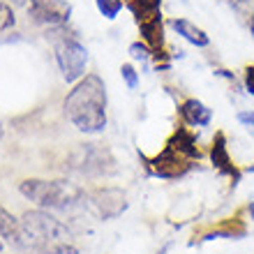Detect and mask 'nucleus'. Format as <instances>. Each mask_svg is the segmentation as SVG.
<instances>
[{
  "instance_id": "nucleus-1",
  "label": "nucleus",
  "mask_w": 254,
  "mask_h": 254,
  "mask_svg": "<svg viewBox=\"0 0 254 254\" xmlns=\"http://www.w3.org/2000/svg\"><path fill=\"white\" fill-rule=\"evenodd\" d=\"M65 116L76 129L100 134L107 129V86L97 74H88L65 97Z\"/></svg>"
},
{
  "instance_id": "nucleus-2",
  "label": "nucleus",
  "mask_w": 254,
  "mask_h": 254,
  "mask_svg": "<svg viewBox=\"0 0 254 254\" xmlns=\"http://www.w3.org/2000/svg\"><path fill=\"white\" fill-rule=\"evenodd\" d=\"M21 229L28 252L35 254H79L74 234L67 224L47 210H28L21 217Z\"/></svg>"
},
{
  "instance_id": "nucleus-3",
  "label": "nucleus",
  "mask_w": 254,
  "mask_h": 254,
  "mask_svg": "<svg viewBox=\"0 0 254 254\" xmlns=\"http://www.w3.org/2000/svg\"><path fill=\"white\" fill-rule=\"evenodd\" d=\"M19 192L28 201L37 203L44 210H58V213H72L74 208L86 206V194L67 181H23L19 185Z\"/></svg>"
},
{
  "instance_id": "nucleus-4",
  "label": "nucleus",
  "mask_w": 254,
  "mask_h": 254,
  "mask_svg": "<svg viewBox=\"0 0 254 254\" xmlns=\"http://www.w3.org/2000/svg\"><path fill=\"white\" fill-rule=\"evenodd\" d=\"M67 169L81 176H114L118 171V162L109 148L100 143H81L67 157Z\"/></svg>"
},
{
  "instance_id": "nucleus-5",
  "label": "nucleus",
  "mask_w": 254,
  "mask_h": 254,
  "mask_svg": "<svg viewBox=\"0 0 254 254\" xmlns=\"http://www.w3.org/2000/svg\"><path fill=\"white\" fill-rule=\"evenodd\" d=\"M56 63L61 67L63 79L67 83L79 81L86 74V65H88V51L81 42L72 40V37H63L56 42Z\"/></svg>"
},
{
  "instance_id": "nucleus-6",
  "label": "nucleus",
  "mask_w": 254,
  "mask_h": 254,
  "mask_svg": "<svg viewBox=\"0 0 254 254\" xmlns=\"http://www.w3.org/2000/svg\"><path fill=\"white\" fill-rule=\"evenodd\" d=\"M86 206L100 220H114L125 213L129 201L121 188H97L86 194Z\"/></svg>"
},
{
  "instance_id": "nucleus-7",
  "label": "nucleus",
  "mask_w": 254,
  "mask_h": 254,
  "mask_svg": "<svg viewBox=\"0 0 254 254\" xmlns=\"http://www.w3.org/2000/svg\"><path fill=\"white\" fill-rule=\"evenodd\" d=\"M148 174L155 176V178H162V181H174V178H183L188 176L194 169V162L185 160L183 155H178L176 150H171L169 146H164L160 155H155L153 160L146 162Z\"/></svg>"
},
{
  "instance_id": "nucleus-8",
  "label": "nucleus",
  "mask_w": 254,
  "mask_h": 254,
  "mask_svg": "<svg viewBox=\"0 0 254 254\" xmlns=\"http://www.w3.org/2000/svg\"><path fill=\"white\" fill-rule=\"evenodd\" d=\"M72 7L65 0H30V16L44 26H63L69 21Z\"/></svg>"
},
{
  "instance_id": "nucleus-9",
  "label": "nucleus",
  "mask_w": 254,
  "mask_h": 254,
  "mask_svg": "<svg viewBox=\"0 0 254 254\" xmlns=\"http://www.w3.org/2000/svg\"><path fill=\"white\" fill-rule=\"evenodd\" d=\"M210 162H213L215 171H217V174H222V176H227V178H231V181H234V185L241 181L243 171L236 167L234 160H231V153H229L227 136H224V132L215 134L213 143H210Z\"/></svg>"
},
{
  "instance_id": "nucleus-10",
  "label": "nucleus",
  "mask_w": 254,
  "mask_h": 254,
  "mask_svg": "<svg viewBox=\"0 0 254 254\" xmlns=\"http://www.w3.org/2000/svg\"><path fill=\"white\" fill-rule=\"evenodd\" d=\"M178 116L185 127H208L213 123V109L206 107L201 100L190 97L178 107Z\"/></svg>"
},
{
  "instance_id": "nucleus-11",
  "label": "nucleus",
  "mask_w": 254,
  "mask_h": 254,
  "mask_svg": "<svg viewBox=\"0 0 254 254\" xmlns=\"http://www.w3.org/2000/svg\"><path fill=\"white\" fill-rule=\"evenodd\" d=\"M0 238L12 245L16 252H28L26 238H23V229H21V220H16L9 210L0 208Z\"/></svg>"
},
{
  "instance_id": "nucleus-12",
  "label": "nucleus",
  "mask_w": 254,
  "mask_h": 254,
  "mask_svg": "<svg viewBox=\"0 0 254 254\" xmlns=\"http://www.w3.org/2000/svg\"><path fill=\"white\" fill-rule=\"evenodd\" d=\"M167 146L171 148V150H176L178 155H183V157L190 162H199L201 157H203L201 148L196 146V136L190 132L188 127H178V129L169 136Z\"/></svg>"
},
{
  "instance_id": "nucleus-13",
  "label": "nucleus",
  "mask_w": 254,
  "mask_h": 254,
  "mask_svg": "<svg viewBox=\"0 0 254 254\" xmlns=\"http://www.w3.org/2000/svg\"><path fill=\"white\" fill-rule=\"evenodd\" d=\"M171 28L181 35L183 40L190 42V44L196 49H206L208 44H210V37H208L206 30L199 28L196 23H192V21H188V19H174L171 21Z\"/></svg>"
},
{
  "instance_id": "nucleus-14",
  "label": "nucleus",
  "mask_w": 254,
  "mask_h": 254,
  "mask_svg": "<svg viewBox=\"0 0 254 254\" xmlns=\"http://www.w3.org/2000/svg\"><path fill=\"white\" fill-rule=\"evenodd\" d=\"M160 5H162V0H127V7L134 12L136 21H143L148 16L160 14Z\"/></svg>"
},
{
  "instance_id": "nucleus-15",
  "label": "nucleus",
  "mask_w": 254,
  "mask_h": 254,
  "mask_svg": "<svg viewBox=\"0 0 254 254\" xmlns=\"http://www.w3.org/2000/svg\"><path fill=\"white\" fill-rule=\"evenodd\" d=\"M95 5H97V9H100L104 19L114 21L123 9V0H95Z\"/></svg>"
},
{
  "instance_id": "nucleus-16",
  "label": "nucleus",
  "mask_w": 254,
  "mask_h": 254,
  "mask_svg": "<svg viewBox=\"0 0 254 254\" xmlns=\"http://www.w3.org/2000/svg\"><path fill=\"white\" fill-rule=\"evenodd\" d=\"M129 56L141 65H148L153 61V49L148 47L146 42H134V44H129Z\"/></svg>"
},
{
  "instance_id": "nucleus-17",
  "label": "nucleus",
  "mask_w": 254,
  "mask_h": 254,
  "mask_svg": "<svg viewBox=\"0 0 254 254\" xmlns=\"http://www.w3.org/2000/svg\"><path fill=\"white\" fill-rule=\"evenodd\" d=\"M121 76H123V81L127 83L129 90H136V86H139V72L134 69V65L125 63V65L121 67Z\"/></svg>"
},
{
  "instance_id": "nucleus-18",
  "label": "nucleus",
  "mask_w": 254,
  "mask_h": 254,
  "mask_svg": "<svg viewBox=\"0 0 254 254\" xmlns=\"http://www.w3.org/2000/svg\"><path fill=\"white\" fill-rule=\"evenodd\" d=\"M236 121L241 123V127H245V129L254 136V111L252 109H243V111H238V114H236Z\"/></svg>"
},
{
  "instance_id": "nucleus-19",
  "label": "nucleus",
  "mask_w": 254,
  "mask_h": 254,
  "mask_svg": "<svg viewBox=\"0 0 254 254\" xmlns=\"http://www.w3.org/2000/svg\"><path fill=\"white\" fill-rule=\"evenodd\" d=\"M243 86H245V90L254 97V65L245 67V72H243Z\"/></svg>"
},
{
  "instance_id": "nucleus-20",
  "label": "nucleus",
  "mask_w": 254,
  "mask_h": 254,
  "mask_svg": "<svg viewBox=\"0 0 254 254\" xmlns=\"http://www.w3.org/2000/svg\"><path fill=\"white\" fill-rule=\"evenodd\" d=\"M248 217L254 222V201H250L248 203Z\"/></svg>"
},
{
  "instance_id": "nucleus-21",
  "label": "nucleus",
  "mask_w": 254,
  "mask_h": 254,
  "mask_svg": "<svg viewBox=\"0 0 254 254\" xmlns=\"http://www.w3.org/2000/svg\"><path fill=\"white\" fill-rule=\"evenodd\" d=\"M250 33L254 37V7H252V14H250Z\"/></svg>"
},
{
  "instance_id": "nucleus-22",
  "label": "nucleus",
  "mask_w": 254,
  "mask_h": 254,
  "mask_svg": "<svg viewBox=\"0 0 254 254\" xmlns=\"http://www.w3.org/2000/svg\"><path fill=\"white\" fill-rule=\"evenodd\" d=\"M169 250H171V243H167V245H162V250L157 254H169Z\"/></svg>"
},
{
  "instance_id": "nucleus-23",
  "label": "nucleus",
  "mask_w": 254,
  "mask_h": 254,
  "mask_svg": "<svg viewBox=\"0 0 254 254\" xmlns=\"http://www.w3.org/2000/svg\"><path fill=\"white\" fill-rule=\"evenodd\" d=\"M9 2H14V5H26V0H9Z\"/></svg>"
},
{
  "instance_id": "nucleus-24",
  "label": "nucleus",
  "mask_w": 254,
  "mask_h": 254,
  "mask_svg": "<svg viewBox=\"0 0 254 254\" xmlns=\"http://www.w3.org/2000/svg\"><path fill=\"white\" fill-rule=\"evenodd\" d=\"M2 248H5V241H2V238H0V254H2Z\"/></svg>"
},
{
  "instance_id": "nucleus-25",
  "label": "nucleus",
  "mask_w": 254,
  "mask_h": 254,
  "mask_svg": "<svg viewBox=\"0 0 254 254\" xmlns=\"http://www.w3.org/2000/svg\"><path fill=\"white\" fill-rule=\"evenodd\" d=\"M248 171H250V174H254V164H252V167H248Z\"/></svg>"
}]
</instances>
